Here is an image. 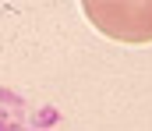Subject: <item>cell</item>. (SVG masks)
Here are the masks:
<instances>
[{"label":"cell","mask_w":152,"mask_h":131,"mask_svg":"<svg viewBox=\"0 0 152 131\" xmlns=\"http://www.w3.org/2000/svg\"><path fill=\"white\" fill-rule=\"evenodd\" d=\"M50 121H60V113H57V110H53V106H46V110H42V113H39V121H36V128H46V124H50Z\"/></svg>","instance_id":"6da1fadb"}]
</instances>
